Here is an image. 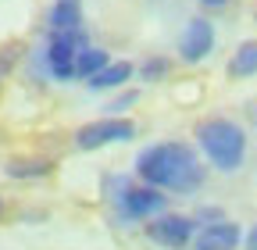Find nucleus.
<instances>
[{"label": "nucleus", "mask_w": 257, "mask_h": 250, "mask_svg": "<svg viewBox=\"0 0 257 250\" xmlns=\"http://www.w3.org/2000/svg\"><path fill=\"white\" fill-rule=\"evenodd\" d=\"M136 175L143 186H154L161 193H193L204 186L207 172L189 143H157L136 158Z\"/></svg>", "instance_id": "obj_1"}, {"label": "nucleus", "mask_w": 257, "mask_h": 250, "mask_svg": "<svg viewBox=\"0 0 257 250\" xmlns=\"http://www.w3.org/2000/svg\"><path fill=\"white\" fill-rule=\"evenodd\" d=\"M197 143L207 161L221 172H236L246 158V133L229 118H207L197 125Z\"/></svg>", "instance_id": "obj_2"}, {"label": "nucleus", "mask_w": 257, "mask_h": 250, "mask_svg": "<svg viewBox=\"0 0 257 250\" xmlns=\"http://www.w3.org/2000/svg\"><path fill=\"white\" fill-rule=\"evenodd\" d=\"M114 186H118L114 204H118L121 214H128V218L161 214V211H165V204H168V197L161 193V190H154V186H136V182H125V179H118Z\"/></svg>", "instance_id": "obj_3"}, {"label": "nucleus", "mask_w": 257, "mask_h": 250, "mask_svg": "<svg viewBox=\"0 0 257 250\" xmlns=\"http://www.w3.org/2000/svg\"><path fill=\"white\" fill-rule=\"evenodd\" d=\"M136 136V125L128 118H96L75 133V147L79 150H100L107 143H128Z\"/></svg>", "instance_id": "obj_4"}, {"label": "nucleus", "mask_w": 257, "mask_h": 250, "mask_svg": "<svg viewBox=\"0 0 257 250\" xmlns=\"http://www.w3.org/2000/svg\"><path fill=\"white\" fill-rule=\"evenodd\" d=\"M197 236V222L186 214H157L154 222H147V239L165 246V250H182Z\"/></svg>", "instance_id": "obj_5"}, {"label": "nucleus", "mask_w": 257, "mask_h": 250, "mask_svg": "<svg viewBox=\"0 0 257 250\" xmlns=\"http://www.w3.org/2000/svg\"><path fill=\"white\" fill-rule=\"evenodd\" d=\"M86 50V33L75 36H50L47 47V65L57 79H75V57Z\"/></svg>", "instance_id": "obj_6"}, {"label": "nucleus", "mask_w": 257, "mask_h": 250, "mask_svg": "<svg viewBox=\"0 0 257 250\" xmlns=\"http://www.w3.org/2000/svg\"><path fill=\"white\" fill-rule=\"evenodd\" d=\"M214 47V25L207 18H193L186 22L182 36H179V57L189 61V65H197V61H204Z\"/></svg>", "instance_id": "obj_7"}, {"label": "nucleus", "mask_w": 257, "mask_h": 250, "mask_svg": "<svg viewBox=\"0 0 257 250\" xmlns=\"http://www.w3.org/2000/svg\"><path fill=\"white\" fill-rule=\"evenodd\" d=\"M243 239L239 225L236 222H214V225H204L197 236H193V250H236Z\"/></svg>", "instance_id": "obj_8"}, {"label": "nucleus", "mask_w": 257, "mask_h": 250, "mask_svg": "<svg viewBox=\"0 0 257 250\" xmlns=\"http://www.w3.org/2000/svg\"><path fill=\"white\" fill-rule=\"evenodd\" d=\"M50 33L54 36L82 33V4H79V0H54V8H50Z\"/></svg>", "instance_id": "obj_9"}, {"label": "nucleus", "mask_w": 257, "mask_h": 250, "mask_svg": "<svg viewBox=\"0 0 257 250\" xmlns=\"http://www.w3.org/2000/svg\"><path fill=\"white\" fill-rule=\"evenodd\" d=\"M229 75L232 79H250L257 75V40H246L236 47V54L229 57Z\"/></svg>", "instance_id": "obj_10"}, {"label": "nucleus", "mask_w": 257, "mask_h": 250, "mask_svg": "<svg viewBox=\"0 0 257 250\" xmlns=\"http://www.w3.org/2000/svg\"><path fill=\"white\" fill-rule=\"evenodd\" d=\"M4 172H8V179H47L54 172V165L47 158H15L4 165Z\"/></svg>", "instance_id": "obj_11"}, {"label": "nucleus", "mask_w": 257, "mask_h": 250, "mask_svg": "<svg viewBox=\"0 0 257 250\" xmlns=\"http://www.w3.org/2000/svg\"><path fill=\"white\" fill-rule=\"evenodd\" d=\"M128 79H133V65H128V61H111L104 72H96L89 79V89H118Z\"/></svg>", "instance_id": "obj_12"}, {"label": "nucleus", "mask_w": 257, "mask_h": 250, "mask_svg": "<svg viewBox=\"0 0 257 250\" xmlns=\"http://www.w3.org/2000/svg\"><path fill=\"white\" fill-rule=\"evenodd\" d=\"M107 65H111V61H107V50L86 47V50L75 57V79H93L96 72H104Z\"/></svg>", "instance_id": "obj_13"}, {"label": "nucleus", "mask_w": 257, "mask_h": 250, "mask_svg": "<svg viewBox=\"0 0 257 250\" xmlns=\"http://www.w3.org/2000/svg\"><path fill=\"white\" fill-rule=\"evenodd\" d=\"M168 57H150V61H143V65H140V75L147 79V82H157V79H165L168 75Z\"/></svg>", "instance_id": "obj_14"}, {"label": "nucleus", "mask_w": 257, "mask_h": 250, "mask_svg": "<svg viewBox=\"0 0 257 250\" xmlns=\"http://www.w3.org/2000/svg\"><path fill=\"white\" fill-rule=\"evenodd\" d=\"M128 104H136V93H125V97H121V100H114V104H111L107 111H125Z\"/></svg>", "instance_id": "obj_15"}, {"label": "nucleus", "mask_w": 257, "mask_h": 250, "mask_svg": "<svg viewBox=\"0 0 257 250\" xmlns=\"http://www.w3.org/2000/svg\"><path fill=\"white\" fill-rule=\"evenodd\" d=\"M246 250H257V225L246 232Z\"/></svg>", "instance_id": "obj_16"}, {"label": "nucleus", "mask_w": 257, "mask_h": 250, "mask_svg": "<svg viewBox=\"0 0 257 250\" xmlns=\"http://www.w3.org/2000/svg\"><path fill=\"white\" fill-rule=\"evenodd\" d=\"M200 4H204V8H225L229 0H200Z\"/></svg>", "instance_id": "obj_17"}, {"label": "nucleus", "mask_w": 257, "mask_h": 250, "mask_svg": "<svg viewBox=\"0 0 257 250\" xmlns=\"http://www.w3.org/2000/svg\"><path fill=\"white\" fill-rule=\"evenodd\" d=\"M0 214H4V200H0Z\"/></svg>", "instance_id": "obj_18"}, {"label": "nucleus", "mask_w": 257, "mask_h": 250, "mask_svg": "<svg viewBox=\"0 0 257 250\" xmlns=\"http://www.w3.org/2000/svg\"><path fill=\"white\" fill-rule=\"evenodd\" d=\"M253 15H257V11H253Z\"/></svg>", "instance_id": "obj_19"}]
</instances>
